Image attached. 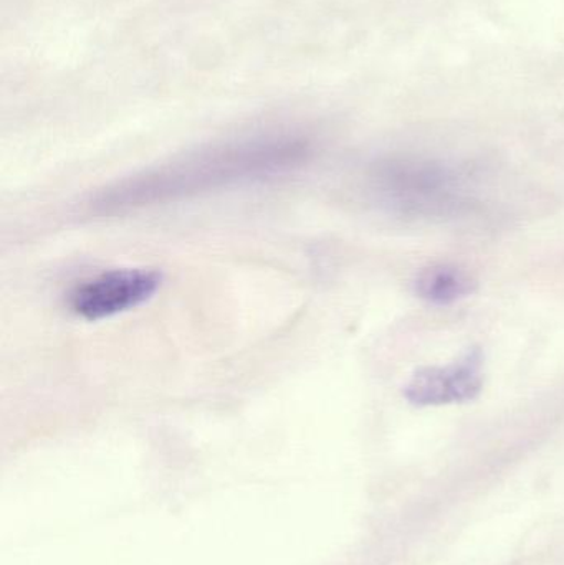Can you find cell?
Wrapping results in <instances>:
<instances>
[{
  "label": "cell",
  "instance_id": "3",
  "mask_svg": "<svg viewBox=\"0 0 564 565\" xmlns=\"http://www.w3.org/2000/svg\"><path fill=\"white\" fill-rule=\"evenodd\" d=\"M161 286L159 271L116 268L76 285L70 291L68 308L85 321H103L146 305Z\"/></svg>",
  "mask_w": 564,
  "mask_h": 565
},
{
  "label": "cell",
  "instance_id": "1",
  "mask_svg": "<svg viewBox=\"0 0 564 565\" xmlns=\"http://www.w3.org/2000/svg\"><path fill=\"white\" fill-rule=\"evenodd\" d=\"M311 154V142L294 132H265L215 142L106 185L89 199L88 211L98 217H118L281 178L304 168Z\"/></svg>",
  "mask_w": 564,
  "mask_h": 565
},
{
  "label": "cell",
  "instance_id": "4",
  "mask_svg": "<svg viewBox=\"0 0 564 565\" xmlns=\"http://www.w3.org/2000/svg\"><path fill=\"white\" fill-rule=\"evenodd\" d=\"M482 364V352L472 349L450 364L419 369L404 395L417 407L473 401L483 387Z\"/></svg>",
  "mask_w": 564,
  "mask_h": 565
},
{
  "label": "cell",
  "instance_id": "5",
  "mask_svg": "<svg viewBox=\"0 0 564 565\" xmlns=\"http://www.w3.org/2000/svg\"><path fill=\"white\" fill-rule=\"evenodd\" d=\"M476 288L472 275L456 265H430L423 268L414 280L416 295L439 306L454 305L472 295Z\"/></svg>",
  "mask_w": 564,
  "mask_h": 565
},
{
  "label": "cell",
  "instance_id": "2",
  "mask_svg": "<svg viewBox=\"0 0 564 565\" xmlns=\"http://www.w3.org/2000/svg\"><path fill=\"white\" fill-rule=\"evenodd\" d=\"M377 198L406 215H446L462 204L459 179L446 166L413 159H391L374 169Z\"/></svg>",
  "mask_w": 564,
  "mask_h": 565
}]
</instances>
